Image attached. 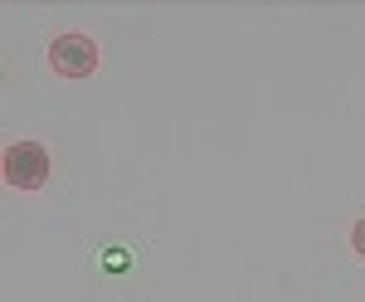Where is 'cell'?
Segmentation results:
<instances>
[{
    "label": "cell",
    "instance_id": "2",
    "mask_svg": "<svg viewBox=\"0 0 365 302\" xmlns=\"http://www.w3.org/2000/svg\"><path fill=\"white\" fill-rule=\"evenodd\" d=\"M49 69H54L58 79H88V74H98V44H93V34H58L54 44H49Z\"/></svg>",
    "mask_w": 365,
    "mask_h": 302
},
{
    "label": "cell",
    "instance_id": "3",
    "mask_svg": "<svg viewBox=\"0 0 365 302\" xmlns=\"http://www.w3.org/2000/svg\"><path fill=\"white\" fill-rule=\"evenodd\" d=\"M351 248H356V253L365 258V215L356 220V229H351Z\"/></svg>",
    "mask_w": 365,
    "mask_h": 302
},
{
    "label": "cell",
    "instance_id": "1",
    "mask_svg": "<svg viewBox=\"0 0 365 302\" xmlns=\"http://www.w3.org/2000/svg\"><path fill=\"white\" fill-rule=\"evenodd\" d=\"M49 151H44V141H10L5 146V186L10 191H44V181H49Z\"/></svg>",
    "mask_w": 365,
    "mask_h": 302
}]
</instances>
